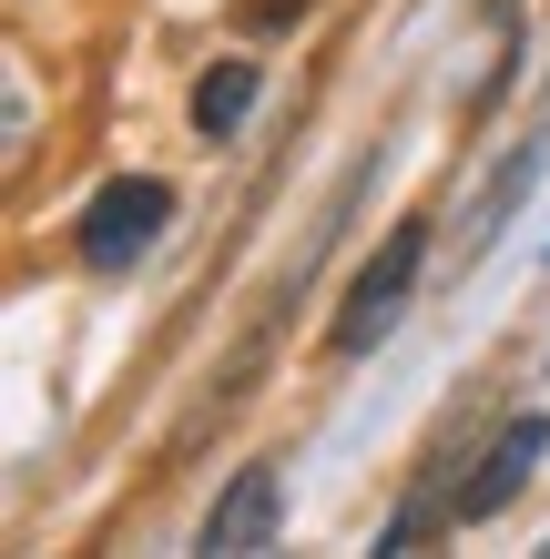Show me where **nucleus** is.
I'll return each instance as SVG.
<instances>
[{"instance_id": "nucleus-1", "label": "nucleus", "mask_w": 550, "mask_h": 559, "mask_svg": "<svg viewBox=\"0 0 550 559\" xmlns=\"http://www.w3.org/2000/svg\"><path fill=\"white\" fill-rule=\"evenodd\" d=\"M418 265H429V214H408V224H387V245L367 254L358 275H347L337 295V325H327V356H367L387 325L408 316V295H418Z\"/></svg>"}, {"instance_id": "nucleus-2", "label": "nucleus", "mask_w": 550, "mask_h": 559, "mask_svg": "<svg viewBox=\"0 0 550 559\" xmlns=\"http://www.w3.org/2000/svg\"><path fill=\"white\" fill-rule=\"evenodd\" d=\"M164 224H174V183H164V174H113V183L82 204L72 254H82L92 275H122L133 254H153V245H164Z\"/></svg>"}, {"instance_id": "nucleus-3", "label": "nucleus", "mask_w": 550, "mask_h": 559, "mask_svg": "<svg viewBox=\"0 0 550 559\" xmlns=\"http://www.w3.org/2000/svg\"><path fill=\"white\" fill-rule=\"evenodd\" d=\"M540 457H550V417H540V407L500 417V438L479 448V468L448 488V530H479V519H500V509L530 488V468H540Z\"/></svg>"}, {"instance_id": "nucleus-4", "label": "nucleus", "mask_w": 550, "mask_h": 559, "mask_svg": "<svg viewBox=\"0 0 550 559\" xmlns=\"http://www.w3.org/2000/svg\"><path fill=\"white\" fill-rule=\"evenodd\" d=\"M276 509H285V478H276V457H255V468H235V488H224V499L204 509L194 549H214V559L266 549V539H276Z\"/></svg>"}, {"instance_id": "nucleus-5", "label": "nucleus", "mask_w": 550, "mask_h": 559, "mask_svg": "<svg viewBox=\"0 0 550 559\" xmlns=\"http://www.w3.org/2000/svg\"><path fill=\"white\" fill-rule=\"evenodd\" d=\"M255 92H266V72H255V61H214V72L194 82V133H204V143H235L245 112H255Z\"/></svg>"}, {"instance_id": "nucleus-6", "label": "nucleus", "mask_w": 550, "mask_h": 559, "mask_svg": "<svg viewBox=\"0 0 550 559\" xmlns=\"http://www.w3.org/2000/svg\"><path fill=\"white\" fill-rule=\"evenodd\" d=\"M530 183H540V143H520V153H510L500 174H490V193H479V204H469V235H459V254H479V245H490L500 224H510V204H520Z\"/></svg>"}, {"instance_id": "nucleus-7", "label": "nucleus", "mask_w": 550, "mask_h": 559, "mask_svg": "<svg viewBox=\"0 0 550 559\" xmlns=\"http://www.w3.org/2000/svg\"><path fill=\"white\" fill-rule=\"evenodd\" d=\"M31 143H42V92H31V61L11 51V174L31 163Z\"/></svg>"}, {"instance_id": "nucleus-8", "label": "nucleus", "mask_w": 550, "mask_h": 559, "mask_svg": "<svg viewBox=\"0 0 550 559\" xmlns=\"http://www.w3.org/2000/svg\"><path fill=\"white\" fill-rule=\"evenodd\" d=\"M306 11H316V0H235V21H245V31H296Z\"/></svg>"}]
</instances>
